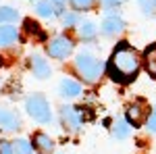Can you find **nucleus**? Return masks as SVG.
<instances>
[{
	"instance_id": "1",
	"label": "nucleus",
	"mask_w": 156,
	"mask_h": 154,
	"mask_svg": "<svg viewBox=\"0 0 156 154\" xmlns=\"http://www.w3.org/2000/svg\"><path fill=\"white\" fill-rule=\"evenodd\" d=\"M140 71V56L127 42H121L108 60V75L119 83H129Z\"/></svg>"
},
{
	"instance_id": "2",
	"label": "nucleus",
	"mask_w": 156,
	"mask_h": 154,
	"mask_svg": "<svg viewBox=\"0 0 156 154\" xmlns=\"http://www.w3.org/2000/svg\"><path fill=\"white\" fill-rule=\"evenodd\" d=\"M75 69H77V73L83 77L85 81L94 83V81L100 79V75L104 71V65H102V60H98L94 54H90V52H79L77 59H75Z\"/></svg>"
},
{
	"instance_id": "3",
	"label": "nucleus",
	"mask_w": 156,
	"mask_h": 154,
	"mask_svg": "<svg viewBox=\"0 0 156 154\" xmlns=\"http://www.w3.org/2000/svg\"><path fill=\"white\" fill-rule=\"evenodd\" d=\"M25 110H27V113L34 117V121H37V123H50V121H52V113H50L48 100L42 94L29 96L27 102H25Z\"/></svg>"
},
{
	"instance_id": "4",
	"label": "nucleus",
	"mask_w": 156,
	"mask_h": 154,
	"mask_svg": "<svg viewBox=\"0 0 156 154\" xmlns=\"http://www.w3.org/2000/svg\"><path fill=\"white\" fill-rule=\"evenodd\" d=\"M73 52V42L65 36L54 38L52 42L48 44V54L54 56V59H67L69 54Z\"/></svg>"
},
{
	"instance_id": "5",
	"label": "nucleus",
	"mask_w": 156,
	"mask_h": 154,
	"mask_svg": "<svg viewBox=\"0 0 156 154\" xmlns=\"http://www.w3.org/2000/svg\"><path fill=\"white\" fill-rule=\"evenodd\" d=\"M60 117H62V125L69 131H79V125H81V117L77 113V108L73 106H62L60 108Z\"/></svg>"
},
{
	"instance_id": "6",
	"label": "nucleus",
	"mask_w": 156,
	"mask_h": 154,
	"mask_svg": "<svg viewBox=\"0 0 156 154\" xmlns=\"http://www.w3.org/2000/svg\"><path fill=\"white\" fill-rule=\"evenodd\" d=\"M123 27H125L123 19L117 17V15H110V17H106V19L102 21V34H104V36H115V34L123 31Z\"/></svg>"
},
{
	"instance_id": "7",
	"label": "nucleus",
	"mask_w": 156,
	"mask_h": 154,
	"mask_svg": "<svg viewBox=\"0 0 156 154\" xmlns=\"http://www.w3.org/2000/svg\"><path fill=\"white\" fill-rule=\"evenodd\" d=\"M31 67H34V73H36L37 79L50 77V65L44 60L42 54H34V56H31Z\"/></svg>"
},
{
	"instance_id": "8",
	"label": "nucleus",
	"mask_w": 156,
	"mask_h": 154,
	"mask_svg": "<svg viewBox=\"0 0 156 154\" xmlns=\"http://www.w3.org/2000/svg\"><path fill=\"white\" fill-rule=\"evenodd\" d=\"M19 123H21V121H19V117H17L15 113L0 108V127H4L6 131H15L19 127Z\"/></svg>"
},
{
	"instance_id": "9",
	"label": "nucleus",
	"mask_w": 156,
	"mask_h": 154,
	"mask_svg": "<svg viewBox=\"0 0 156 154\" xmlns=\"http://www.w3.org/2000/svg\"><path fill=\"white\" fill-rule=\"evenodd\" d=\"M125 117H127V121H129L131 125H140V123L144 121V108H142V104H140V102L129 104L127 110H125Z\"/></svg>"
},
{
	"instance_id": "10",
	"label": "nucleus",
	"mask_w": 156,
	"mask_h": 154,
	"mask_svg": "<svg viewBox=\"0 0 156 154\" xmlns=\"http://www.w3.org/2000/svg\"><path fill=\"white\" fill-rule=\"evenodd\" d=\"M60 94L65 98H75V96L81 94V85L73 79H62L60 81Z\"/></svg>"
},
{
	"instance_id": "11",
	"label": "nucleus",
	"mask_w": 156,
	"mask_h": 154,
	"mask_svg": "<svg viewBox=\"0 0 156 154\" xmlns=\"http://www.w3.org/2000/svg\"><path fill=\"white\" fill-rule=\"evenodd\" d=\"M17 38H19L17 27H12V25H2L0 27V46H9Z\"/></svg>"
},
{
	"instance_id": "12",
	"label": "nucleus",
	"mask_w": 156,
	"mask_h": 154,
	"mask_svg": "<svg viewBox=\"0 0 156 154\" xmlns=\"http://www.w3.org/2000/svg\"><path fill=\"white\" fill-rule=\"evenodd\" d=\"M144 63H146V71L152 77H156V46H150L144 52Z\"/></svg>"
},
{
	"instance_id": "13",
	"label": "nucleus",
	"mask_w": 156,
	"mask_h": 154,
	"mask_svg": "<svg viewBox=\"0 0 156 154\" xmlns=\"http://www.w3.org/2000/svg\"><path fill=\"white\" fill-rule=\"evenodd\" d=\"M36 13L40 15V17H52V15L56 13V6H54L52 0H37Z\"/></svg>"
},
{
	"instance_id": "14",
	"label": "nucleus",
	"mask_w": 156,
	"mask_h": 154,
	"mask_svg": "<svg viewBox=\"0 0 156 154\" xmlns=\"http://www.w3.org/2000/svg\"><path fill=\"white\" fill-rule=\"evenodd\" d=\"M34 144H36L42 152H52V150H54V142L50 140L46 133H36V135H34Z\"/></svg>"
},
{
	"instance_id": "15",
	"label": "nucleus",
	"mask_w": 156,
	"mask_h": 154,
	"mask_svg": "<svg viewBox=\"0 0 156 154\" xmlns=\"http://www.w3.org/2000/svg\"><path fill=\"white\" fill-rule=\"evenodd\" d=\"M19 19V13L11 6H0V23H11Z\"/></svg>"
},
{
	"instance_id": "16",
	"label": "nucleus",
	"mask_w": 156,
	"mask_h": 154,
	"mask_svg": "<svg viewBox=\"0 0 156 154\" xmlns=\"http://www.w3.org/2000/svg\"><path fill=\"white\" fill-rule=\"evenodd\" d=\"M25 31H27L29 36H36V40H44V38H46V34L40 29V25L34 23L31 19H27V21H25Z\"/></svg>"
},
{
	"instance_id": "17",
	"label": "nucleus",
	"mask_w": 156,
	"mask_h": 154,
	"mask_svg": "<svg viewBox=\"0 0 156 154\" xmlns=\"http://www.w3.org/2000/svg\"><path fill=\"white\" fill-rule=\"evenodd\" d=\"M12 148H15V154H34V146L27 142V140H17V142H12Z\"/></svg>"
},
{
	"instance_id": "18",
	"label": "nucleus",
	"mask_w": 156,
	"mask_h": 154,
	"mask_svg": "<svg viewBox=\"0 0 156 154\" xmlns=\"http://www.w3.org/2000/svg\"><path fill=\"white\" fill-rule=\"evenodd\" d=\"M112 135H115L117 140H125V138L129 135V127H127V123H125V121H119V123L115 125V129H112Z\"/></svg>"
},
{
	"instance_id": "19",
	"label": "nucleus",
	"mask_w": 156,
	"mask_h": 154,
	"mask_svg": "<svg viewBox=\"0 0 156 154\" xmlns=\"http://www.w3.org/2000/svg\"><path fill=\"white\" fill-rule=\"evenodd\" d=\"M79 34H81L83 40H94V36H96V25L85 21V23L81 25V29H79Z\"/></svg>"
},
{
	"instance_id": "20",
	"label": "nucleus",
	"mask_w": 156,
	"mask_h": 154,
	"mask_svg": "<svg viewBox=\"0 0 156 154\" xmlns=\"http://www.w3.org/2000/svg\"><path fill=\"white\" fill-rule=\"evenodd\" d=\"M71 6L75 11H87L94 6V0H71Z\"/></svg>"
},
{
	"instance_id": "21",
	"label": "nucleus",
	"mask_w": 156,
	"mask_h": 154,
	"mask_svg": "<svg viewBox=\"0 0 156 154\" xmlns=\"http://www.w3.org/2000/svg\"><path fill=\"white\" fill-rule=\"evenodd\" d=\"M140 6H142V11H144L146 15H150V13H152V9H154L156 4L152 2V0H140Z\"/></svg>"
},
{
	"instance_id": "22",
	"label": "nucleus",
	"mask_w": 156,
	"mask_h": 154,
	"mask_svg": "<svg viewBox=\"0 0 156 154\" xmlns=\"http://www.w3.org/2000/svg\"><path fill=\"white\" fill-rule=\"evenodd\" d=\"M0 154H15L12 144L11 142H0Z\"/></svg>"
},
{
	"instance_id": "23",
	"label": "nucleus",
	"mask_w": 156,
	"mask_h": 154,
	"mask_svg": "<svg viewBox=\"0 0 156 154\" xmlns=\"http://www.w3.org/2000/svg\"><path fill=\"white\" fill-rule=\"evenodd\" d=\"M148 129L152 131V133H156V110L150 115V119H148Z\"/></svg>"
},
{
	"instance_id": "24",
	"label": "nucleus",
	"mask_w": 156,
	"mask_h": 154,
	"mask_svg": "<svg viewBox=\"0 0 156 154\" xmlns=\"http://www.w3.org/2000/svg\"><path fill=\"white\" fill-rule=\"evenodd\" d=\"M62 21H65V25H75L77 17H75L73 13H69V15H62Z\"/></svg>"
},
{
	"instance_id": "25",
	"label": "nucleus",
	"mask_w": 156,
	"mask_h": 154,
	"mask_svg": "<svg viewBox=\"0 0 156 154\" xmlns=\"http://www.w3.org/2000/svg\"><path fill=\"white\" fill-rule=\"evenodd\" d=\"M121 2H123V0H102V4H104V6H108V9H112V6L117 9Z\"/></svg>"
},
{
	"instance_id": "26",
	"label": "nucleus",
	"mask_w": 156,
	"mask_h": 154,
	"mask_svg": "<svg viewBox=\"0 0 156 154\" xmlns=\"http://www.w3.org/2000/svg\"><path fill=\"white\" fill-rule=\"evenodd\" d=\"M52 2H54V6H56V13H62V2H65V0H52Z\"/></svg>"
},
{
	"instance_id": "27",
	"label": "nucleus",
	"mask_w": 156,
	"mask_h": 154,
	"mask_svg": "<svg viewBox=\"0 0 156 154\" xmlns=\"http://www.w3.org/2000/svg\"><path fill=\"white\" fill-rule=\"evenodd\" d=\"M0 65H2V60H0Z\"/></svg>"
},
{
	"instance_id": "28",
	"label": "nucleus",
	"mask_w": 156,
	"mask_h": 154,
	"mask_svg": "<svg viewBox=\"0 0 156 154\" xmlns=\"http://www.w3.org/2000/svg\"><path fill=\"white\" fill-rule=\"evenodd\" d=\"M154 4H156V0H154Z\"/></svg>"
}]
</instances>
